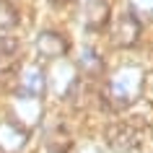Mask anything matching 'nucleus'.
<instances>
[{
	"label": "nucleus",
	"mask_w": 153,
	"mask_h": 153,
	"mask_svg": "<svg viewBox=\"0 0 153 153\" xmlns=\"http://www.w3.org/2000/svg\"><path fill=\"white\" fill-rule=\"evenodd\" d=\"M143 75L145 70L137 68V65H127V68H120L109 78V86H106V99L112 109H127L140 99V91H143Z\"/></svg>",
	"instance_id": "nucleus-1"
},
{
	"label": "nucleus",
	"mask_w": 153,
	"mask_h": 153,
	"mask_svg": "<svg viewBox=\"0 0 153 153\" xmlns=\"http://www.w3.org/2000/svg\"><path fill=\"white\" fill-rule=\"evenodd\" d=\"M140 31H143L140 18L132 10H125L112 21V44L114 47H125V49L135 47L137 39H140Z\"/></svg>",
	"instance_id": "nucleus-2"
},
{
	"label": "nucleus",
	"mask_w": 153,
	"mask_h": 153,
	"mask_svg": "<svg viewBox=\"0 0 153 153\" xmlns=\"http://www.w3.org/2000/svg\"><path fill=\"white\" fill-rule=\"evenodd\" d=\"M104 140L114 153H132L140 145V132L130 122H114V125L106 127Z\"/></svg>",
	"instance_id": "nucleus-3"
},
{
	"label": "nucleus",
	"mask_w": 153,
	"mask_h": 153,
	"mask_svg": "<svg viewBox=\"0 0 153 153\" xmlns=\"http://www.w3.org/2000/svg\"><path fill=\"white\" fill-rule=\"evenodd\" d=\"M70 49V39L60 31H39L36 34V52L47 60H60L68 55Z\"/></svg>",
	"instance_id": "nucleus-4"
},
{
	"label": "nucleus",
	"mask_w": 153,
	"mask_h": 153,
	"mask_svg": "<svg viewBox=\"0 0 153 153\" xmlns=\"http://www.w3.org/2000/svg\"><path fill=\"white\" fill-rule=\"evenodd\" d=\"M29 143V130L18 122H0V151L3 153H21Z\"/></svg>",
	"instance_id": "nucleus-5"
},
{
	"label": "nucleus",
	"mask_w": 153,
	"mask_h": 153,
	"mask_svg": "<svg viewBox=\"0 0 153 153\" xmlns=\"http://www.w3.org/2000/svg\"><path fill=\"white\" fill-rule=\"evenodd\" d=\"M47 88V73L39 65H26L18 75V96H36L39 99Z\"/></svg>",
	"instance_id": "nucleus-6"
},
{
	"label": "nucleus",
	"mask_w": 153,
	"mask_h": 153,
	"mask_svg": "<svg viewBox=\"0 0 153 153\" xmlns=\"http://www.w3.org/2000/svg\"><path fill=\"white\" fill-rule=\"evenodd\" d=\"M109 18H112V8H109L106 0H88L86 3V8H83V26L88 31H101V29H106Z\"/></svg>",
	"instance_id": "nucleus-7"
},
{
	"label": "nucleus",
	"mask_w": 153,
	"mask_h": 153,
	"mask_svg": "<svg viewBox=\"0 0 153 153\" xmlns=\"http://www.w3.org/2000/svg\"><path fill=\"white\" fill-rule=\"evenodd\" d=\"M16 114H18V125H24L26 130L36 125L42 120V101L36 96H18L16 99Z\"/></svg>",
	"instance_id": "nucleus-8"
},
{
	"label": "nucleus",
	"mask_w": 153,
	"mask_h": 153,
	"mask_svg": "<svg viewBox=\"0 0 153 153\" xmlns=\"http://www.w3.org/2000/svg\"><path fill=\"white\" fill-rule=\"evenodd\" d=\"M44 148H47V153H68L73 148V137L70 132L65 127H55L47 132V140H44Z\"/></svg>",
	"instance_id": "nucleus-9"
},
{
	"label": "nucleus",
	"mask_w": 153,
	"mask_h": 153,
	"mask_svg": "<svg viewBox=\"0 0 153 153\" xmlns=\"http://www.w3.org/2000/svg\"><path fill=\"white\" fill-rule=\"evenodd\" d=\"M18 52H21V44L13 36H0V70H8L10 65L18 60Z\"/></svg>",
	"instance_id": "nucleus-10"
},
{
	"label": "nucleus",
	"mask_w": 153,
	"mask_h": 153,
	"mask_svg": "<svg viewBox=\"0 0 153 153\" xmlns=\"http://www.w3.org/2000/svg\"><path fill=\"white\" fill-rule=\"evenodd\" d=\"M78 68L83 70V75L96 78V75H101V70H104V60H101L91 47H86V49H83V55H81V60H78Z\"/></svg>",
	"instance_id": "nucleus-11"
},
{
	"label": "nucleus",
	"mask_w": 153,
	"mask_h": 153,
	"mask_svg": "<svg viewBox=\"0 0 153 153\" xmlns=\"http://www.w3.org/2000/svg\"><path fill=\"white\" fill-rule=\"evenodd\" d=\"M18 26V10L10 5L8 0H0V36H8Z\"/></svg>",
	"instance_id": "nucleus-12"
},
{
	"label": "nucleus",
	"mask_w": 153,
	"mask_h": 153,
	"mask_svg": "<svg viewBox=\"0 0 153 153\" xmlns=\"http://www.w3.org/2000/svg\"><path fill=\"white\" fill-rule=\"evenodd\" d=\"M130 5H132V13H143V16L153 13V0H130Z\"/></svg>",
	"instance_id": "nucleus-13"
},
{
	"label": "nucleus",
	"mask_w": 153,
	"mask_h": 153,
	"mask_svg": "<svg viewBox=\"0 0 153 153\" xmlns=\"http://www.w3.org/2000/svg\"><path fill=\"white\" fill-rule=\"evenodd\" d=\"M55 5H65V3H70V0H52Z\"/></svg>",
	"instance_id": "nucleus-14"
},
{
	"label": "nucleus",
	"mask_w": 153,
	"mask_h": 153,
	"mask_svg": "<svg viewBox=\"0 0 153 153\" xmlns=\"http://www.w3.org/2000/svg\"><path fill=\"white\" fill-rule=\"evenodd\" d=\"M86 153H99V151H86Z\"/></svg>",
	"instance_id": "nucleus-15"
}]
</instances>
